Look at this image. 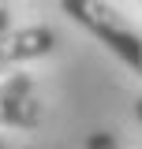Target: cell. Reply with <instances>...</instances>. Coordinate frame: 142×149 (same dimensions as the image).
I'll return each mask as SVG.
<instances>
[{
    "mask_svg": "<svg viewBox=\"0 0 142 149\" xmlns=\"http://www.w3.org/2000/svg\"><path fill=\"white\" fill-rule=\"evenodd\" d=\"M56 45H60V37L53 26H22V30L8 26V30H0V67L53 56Z\"/></svg>",
    "mask_w": 142,
    "mask_h": 149,
    "instance_id": "obj_3",
    "label": "cell"
},
{
    "mask_svg": "<svg viewBox=\"0 0 142 149\" xmlns=\"http://www.w3.org/2000/svg\"><path fill=\"white\" fill-rule=\"evenodd\" d=\"M4 78H8V71H4V67H0V82H4Z\"/></svg>",
    "mask_w": 142,
    "mask_h": 149,
    "instance_id": "obj_7",
    "label": "cell"
},
{
    "mask_svg": "<svg viewBox=\"0 0 142 149\" xmlns=\"http://www.w3.org/2000/svg\"><path fill=\"white\" fill-rule=\"evenodd\" d=\"M41 101L34 93L30 74H8L0 82V127H19V130H37L41 127Z\"/></svg>",
    "mask_w": 142,
    "mask_h": 149,
    "instance_id": "obj_2",
    "label": "cell"
},
{
    "mask_svg": "<svg viewBox=\"0 0 142 149\" xmlns=\"http://www.w3.org/2000/svg\"><path fill=\"white\" fill-rule=\"evenodd\" d=\"M86 149H120V142H116V134H108V130H93L86 138Z\"/></svg>",
    "mask_w": 142,
    "mask_h": 149,
    "instance_id": "obj_4",
    "label": "cell"
},
{
    "mask_svg": "<svg viewBox=\"0 0 142 149\" xmlns=\"http://www.w3.org/2000/svg\"><path fill=\"white\" fill-rule=\"evenodd\" d=\"M0 149H4V138H0Z\"/></svg>",
    "mask_w": 142,
    "mask_h": 149,
    "instance_id": "obj_8",
    "label": "cell"
},
{
    "mask_svg": "<svg viewBox=\"0 0 142 149\" xmlns=\"http://www.w3.org/2000/svg\"><path fill=\"white\" fill-rule=\"evenodd\" d=\"M8 19H11V8H8V0H0V30H8Z\"/></svg>",
    "mask_w": 142,
    "mask_h": 149,
    "instance_id": "obj_5",
    "label": "cell"
},
{
    "mask_svg": "<svg viewBox=\"0 0 142 149\" xmlns=\"http://www.w3.org/2000/svg\"><path fill=\"white\" fill-rule=\"evenodd\" d=\"M135 119H138V123H142V97H138V101H135Z\"/></svg>",
    "mask_w": 142,
    "mask_h": 149,
    "instance_id": "obj_6",
    "label": "cell"
},
{
    "mask_svg": "<svg viewBox=\"0 0 142 149\" xmlns=\"http://www.w3.org/2000/svg\"><path fill=\"white\" fill-rule=\"evenodd\" d=\"M60 8L71 22L93 34L108 52H116V60H124L142 78V34L124 15H116V8H108L105 0H60Z\"/></svg>",
    "mask_w": 142,
    "mask_h": 149,
    "instance_id": "obj_1",
    "label": "cell"
}]
</instances>
